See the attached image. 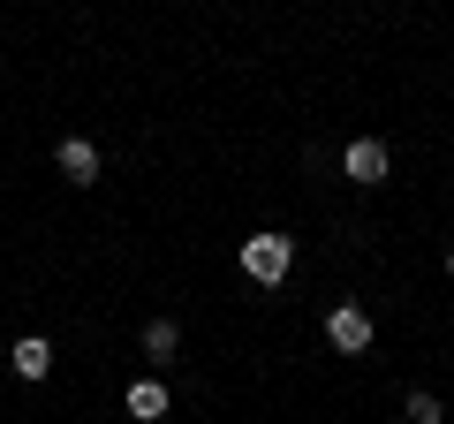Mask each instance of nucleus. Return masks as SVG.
<instances>
[{
	"mask_svg": "<svg viewBox=\"0 0 454 424\" xmlns=\"http://www.w3.org/2000/svg\"><path fill=\"white\" fill-rule=\"evenodd\" d=\"M235 258H243V273L258 280V288H280V280H288V265H295V243H288L280 228H258Z\"/></svg>",
	"mask_w": 454,
	"mask_h": 424,
	"instance_id": "f257e3e1",
	"label": "nucleus"
},
{
	"mask_svg": "<svg viewBox=\"0 0 454 424\" xmlns=\"http://www.w3.org/2000/svg\"><path fill=\"white\" fill-rule=\"evenodd\" d=\"M387 167H394V152L379 145V137H348V152H340V175H348V182L372 190V182H387Z\"/></svg>",
	"mask_w": 454,
	"mask_h": 424,
	"instance_id": "7ed1b4c3",
	"label": "nucleus"
},
{
	"mask_svg": "<svg viewBox=\"0 0 454 424\" xmlns=\"http://www.w3.org/2000/svg\"><path fill=\"white\" fill-rule=\"evenodd\" d=\"M53 160H61V175L76 182V190H83V182H98V175H106V160H98V145H91V137H68V145L53 152Z\"/></svg>",
	"mask_w": 454,
	"mask_h": 424,
	"instance_id": "20e7f679",
	"label": "nucleus"
},
{
	"mask_svg": "<svg viewBox=\"0 0 454 424\" xmlns=\"http://www.w3.org/2000/svg\"><path fill=\"white\" fill-rule=\"evenodd\" d=\"M129 417L137 424H160L167 417V379H137V387H129Z\"/></svg>",
	"mask_w": 454,
	"mask_h": 424,
	"instance_id": "39448f33",
	"label": "nucleus"
},
{
	"mask_svg": "<svg viewBox=\"0 0 454 424\" xmlns=\"http://www.w3.org/2000/svg\"><path fill=\"white\" fill-rule=\"evenodd\" d=\"M175 349H182V326H175V318H152V326H145V357H152V364H167Z\"/></svg>",
	"mask_w": 454,
	"mask_h": 424,
	"instance_id": "0eeeda50",
	"label": "nucleus"
},
{
	"mask_svg": "<svg viewBox=\"0 0 454 424\" xmlns=\"http://www.w3.org/2000/svg\"><path fill=\"white\" fill-rule=\"evenodd\" d=\"M447 280H454V250H447Z\"/></svg>",
	"mask_w": 454,
	"mask_h": 424,
	"instance_id": "1a4fd4ad",
	"label": "nucleus"
},
{
	"mask_svg": "<svg viewBox=\"0 0 454 424\" xmlns=\"http://www.w3.org/2000/svg\"><path fill=\"white\" fill-rule=\"evenodd\" d=\"M325 342H333L340 357H364V349H372V310L364 303H333L325 310Z\"/></svg>",
	"mask_w": 454,
	"mask_h": 424,
	"instance_id": "f03ea898",
	"label": "nucleus"
},
{
	"mask_svg": "<svg viewBox=\"0 0 454 424\" xmlns=\"http://www.w3.org/2000/svg\"><path fill=\"white\" fill-rule=\"evenodd\" d=\"M439 417H447V409H439V394H409V424H439Z\"/></svg>",
	"mask_w": 454,
	"mask_h": 424,
	"instance_id": "6e6552de",
	"label": "nucleus"
},
{
	"mask_svg": "<svg viewBox=\"0 0 454 424\" xmlns=\"http://www.w3.org/2000/svg\"><path fill=\"white\" fill-rule=\"evenodd\" d=\"M8 364H16V379H31V387H38V379L53 372V349L31 334V342H16V357H8Z\"/></svg>",
	"mask_w": 454,
	"mask_h": 424,
	"instance_id": "423d86ee",
	"label": "nucleus"
}]
</instances>
